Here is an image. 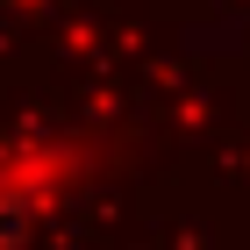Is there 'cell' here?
<instances>
[{
  "mask_svg": "<svg viewBox=\"0 0 250 250\" xmlns=\"http://www.w3.org/2000/svg\"><path fill=\"white\" fill-rule=\"evenodd\" d=\"M21 243V214H15V200H0V250H15Z\"/></svg>",
  "mask_w": 250,
  "mask_h": 250,
  "instance_id": "cell-1",
  "label": "cell"
}]
</instances>
